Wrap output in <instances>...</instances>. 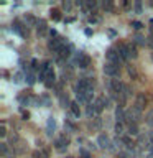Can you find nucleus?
I'll return each instance as SVG.
<instances>
[{"instance_id":"obj_28","label":"nucleus","mask_w":153,"mask_h":158,"mask_svg":"<svg viewBox=\"0 0 153 158\" xmlns=\"http://www.w3.org/2000/svg\"><path fill=\"white\" fill-rule=\"evenodd\" d=\"M86 114H87V117H92V118H96V117H97V112H96V109H94L92 104H89V106H87Z\"/></svg>"},{"instance_id":"obj_47","label":"nucleus","mask_w":153,"mask_h":158,"mask_svg":"<svg viewBox=\"0 0 153 158\" xmlns=\"http://www.w3.org/2000/svg\"><path fill=\"white\" fill-rule=\"evenodd\" d=\"M148 135H150V140H151V143H153V130H151L150 133H148Z\"/></svg>"},{"instance_id":"obj_26","label":"nucleus","mask_w":153,"mask_h":158,"mask_svg":"<svg viewBox=\"0 0 153 158\" xmlns=\"http://www.w3.org/2000/svg\"><path fill=\"white\" fill-rule=\"evenodd\" d=\"M145 123H147L148 127L153 128V109H150V110L147 112V115H145Z\"/></svg>"},{"instance_id":"obj_25","label":"nucleus","mask_w":153,"mask_h":158,"mask_svg":"<svg viewBox=\"0 0 153 158\" xmlns=\"http://www.w3.org/2000/svg\"><path fill=\"white\" fill-rule=\"evenodd\" d=\"M127 132H128V135H138V125L137 123H128Z\"/></svg>"},{"instance_id":"obj_30","label":"nucleus","mask_w":153,"mask_h":158,"mask_svg":"<svg viewBox=\"0 0 153 158\" xmlns=\"http://www.w3.org/2000/svg\"><path fill=\"white\" fill-rule=\"evenodd\" d=\"M102 7H104V10H105V12H112V10H114V3H112V0H105V2L102 3Z\"/></svg>"},{"instance_id":"obj_2","label":"nucleus","mask_w":153,"mask_h":158,"mask_svg":"<svg viewBox=\"0 0 153 158\" xmlns=\"http://www.w3.org/2000/svg\"><path fill=\"white\" fill-rule=\"evenodd\" d=\"M69 142H71L69 135H66V133H61V135H59L56 140H54V148H56V152L64 153V152H66V148L69 147Z\"/></svg>"},{"instance_id":"obj_34","label":"nucleus","mask_w":153,"mask_h":158,"mask_svg":"<svg viewBox=\"0 0 153 158\" xmlns=\"http://www.w3.org/2000/svg\"><path fill=\"white\" fill-rule=\"evenodd\" d=\"M13 31L15 33H18L20 36H25V33H23V30H22V27H20L18 23H13Z\"/></svg>"},{"instance_id":"obj_44","label":"nucleus","mask_w":153,"mask_h":158,"mask_svg":"<svg viewBox=\"0 0 153 158\" xmlns=\"http://www.w3.org/2000/svg\"><path fill=\"white\" fill-rule=\"evenodd\" d=\"M81 155H82V158H91V153H87L86 150H81Z\"/></svg>"},{"instance_id":"obj_7","label":"nucleus","mask_w":153,"mask_h":158,"mask_svg":"<svg viewBox=\"0 0 153 158\" xmlns=\"http://www.w3.org/2000/svg\"><path fill=\"white\" fill-rule=\"evenodd\" d=\"M92 92L94 91H76V102L79 104H92Z\"/></svg>"},{"instance_id":"obj_23","label":"nucleus","mask_w":153,"mask_h":158,"mask_svg":"<svg viewBox=\"0 0 153 158\" xmlns=\"http://www.w3.org/2000/svg\"><path fill=\"white\" fill-rule=\"evenodd\" d=\"M127 73H128V76H130L133 81H137V79L140 77V76H138V71H137L135 66H127Z\"/></svg>"},{"instance_id":"obj_12","label":"nucleus","mask_w":153,"mask_h":158,"mask_svg":"<svg viewBox=\"0 0 153 158\" xmlns=\"http://www.w3.org/2000/svg\"><path fill=\"white\" fill-rule=\"evenodd\" d=\"M12 150L17 153V155H23V153H27V150H28V143L23 142V140H20L17 145L12 147Z\"/></svg>"},{"instance_id":"obj_20","label":"nucleus","mask_w":153,"mask_h":158,"mask_svg":"<svg viewBox=\"0 0 153 158\" xmlns=\"http://www.w3.org/2000/svg\"><path fill=\"white\" fill-rule=\"evenodd\" d=\"M133 43H135V44H140V46H147V44H148V38L142 36V35H135Z\"/></svg>"},{"instance_id":"obj_14","label":"nucleus","mask_w":153,"mask_h":158,"mask_svg":"<svg viewBox=\"0 0 153 158\" xmlns=\"http://www.w3.org/2000/svg\"><path fill=\"white\" fill-rule=\"evenodd\" d=\"M54 81H56V74H54V71L51 69V71L48 73L46 79H44V86H46V87H51L53 84H54Z\"/></svg>"},{"instance_id":"obj_35","label":"nucleus","mask_w":153,"mask_h":158,"mask_svg":"<svg viewBox=\"0 0 153 158\" xmlns=\"http://www.w3.org/2000/svg\"><path fill=\"white\" fill-rule=\"evenodd\" d=\"M51 18H53V20H61V15H59V10H51Z\"/></svg>"},{"instance_id":"obj_43","label":"nucleus","mask_w":153,"mask_h":158,"mask_svg":"<svg viewBox=\"0 0 153 158\" xmlns=\"http://www.w3.org/2000/svg\"><path fill=\"white\" fill-rule=\"evenodd\" d=\"M63 8L64 10H69V8H71V2H63Z\"/></svg>"},{"instance_id":"obj_8","label":"nucleus","mask_w":153,"mask_h":158,"mask_svg":"<svg viewBox=\"0 0 153 158\" xmlns=\"http://www.w3.org/2000/svg\"><path fill=\"white\" fill-rule=\"evenodd\" d=\"M104 74L109 77H117L120 74V66H115L112 63H105L104 64Z\"/></svg>"},{"instance_id":"obj_41","label":"nucleus","mask_w":153,"mask_h":158,"mask_svg":"<svg viewBox=\"0 0 153 158\" xmlns=\"http://www.w3.org/2000/svg\"><path fill=\"white\" fill-rule=\"evenodd\" d=\"M147 46L153 51V38H151V36H148V44H147Z\"/></svg>"},{"instance_id":"obj_5","label":"nucleus","mask_w":153,"mask_h":158,"mask_svg":"<svg viewBox=\"0 0 153 158\" xmlns=\"http://www.w3.org/2000/svg\"><path fill=\"white\" fill-rule=\"evenodd\" d=\"M76 64L81 69H87L89 66H91V56L86 53H82V51H79L76 54Z\"/></svg>"},{"instance_id":"obj_36","label":"nucleus","mask_w":153,"mask_h":158,"mask_svg":"<svg viewBox=\"0 0 153 158\" xmlns=\"http://www.w3.org/2000/svg\"><path fill=\"white\" fill-rule=\"evenodd\" d=\"M84 5H86V7H87L89 10H92V8H96V7H97V2H94V0L91 2V0H89V2H86Z\"/></svg>"},{"instance_id":"obj_19","label":"nucleus","mask_w":153,"mask_h":158,"mask_svg":"<svg viewBox=\"0 0 153 158\" xmlns=\"http://www.w3.org/2000/svg\"><path fill=\"white\" fill-rule=\"evenodd\" d=\"M46 22H44V20H41L39 18L38 20V23H36V30H38V35H44L46 33Z\"/></svg>"},{"instance_id":"obj_46","label":"nucleus","mask_w":153,"mask_h":158,"mask_svg":"<svg viewBox=\"0 0 153 158\" xmlns=\"http://www.w3.org/2000/svg\"><path fill=\"white\" fill-rule=\"evenodd\" d=\"M150 35H151V38H153V22H151V27H150Z\"/></svg>"},{"instance_id":"obj_22","label":"nucleus","mask_w":153,"mask_h":158,"mask_svg":"<svg viewBox=\"0 0 153 158\" xmlns=\"http://www.w3.org/2000/svg\"><path fill=\"white\" fill-rule=\"evenodd\" d=\"M127 46H128V53H130V58H132V59H135V58H138V51H137V44H135V43H128Z\"/></svg>"},{"instance_id":"obj_4","label":"nucleus","mask_w":153,"mask_h":158,"mask_svg":"<svg viewBox=\"0 0 153 158\" xmlns=\"http://www.w3.org/2000/svg\"><path fill=\"white\" fill-rule=\"evenodd\" d=\"M109 102H110V99L105 97V96H101V97H96V99H94L92 106H94V109H96L97 115H99V114H101L105 107H109Z\"/></svg>"},{"instance_id":"obj_9","label":"nucleus","mask_w":153,"mask_h":158,"mask_svg":"<svg viewBox=\"0 0 153 158\" xmlns=\"http://www.w3.org/2000/svg\"><path fill=\"white\" fill-rule=\"evenodd\" d=\"M63 46H64V38H61V36H54L48 41V48L53 49L54 53H58Z\"/></svg>"},{"instance_id":"obj_48","label":"nucleus","mask_w":153,"mask_h":158,"mask_svg":"<svg viewBox=\"0 0 153 158\" xmlns=\"http://www.w3.org/2000/svg\"><path fill=\"white\" fill-rule=\"evenodd\" d=\"M66 158H74V156H66Z\"/></svg>"},{"instance_id":"obj_29","label":"nucleus","mask_w":153,"mask_h":158,"mask_svg":"<svg viewBox=\"0 0 153 158\" xmlns=\"http://www.w3.org/2000/svg\"><path fill=\"white\" fill-rule=\"evenodd\" d=\"M120 140H122V143H125V145H127V147H130V148H133V145H135V143H133V140H132V138L128 137V135H123Z\"/></svg>"},{"instance_id":"obj_15","label":"nucleus","mask_w":153,"mask_h":158,"mask_svg":"<svg viewBox=\"0 0 153 158\" xmlns=\"http://www.w3.org/2000/svg\"><path fill=\"white\" fill-rule=\"evenodd\" d=\"M135 106L137 107H140V109H143L147 106V97H145V94H137V101H135Z\"/></svg>"},{"instance_id":"obj_18","label":"nucleus","mask_w":153,"mask_h":158,"mask_svg":"<svg viewBox=\"0 0 153 158\" xmlns=\"http://www.w3.org/2000/svg\"><path fill=\"white\" fill-rule=\"evenodd\" d=\"M114 132H115V135L117 137H123V133H125V125H123V123H115V127H114Z\"/></svg>"},{"instance_id":"obj_38","label":"nucleus","mask_w":153,"mask_h":158,"mask_svg":"<svg viewBox=\"0 0 153 158\" xmlns=\"http://www.w3.org/2000/svg\"><path fill=\"white\" fill-rule=\"evenodd\" d=\"M132 28H135V30H142L143 28V25L140 22H132Z\"/></svg>"},{"instance_id":"obj_31","label":"nucleus","mask_w":153,"mask_h":158,"mask_svg":"<svg viewBox=\"0 0 153 158\" xmlns=\"http://www.w3.org/2000/svg\"><path fill=\"white\" fill-rule=\"evenodd\" d=\"M59 102L63 104V107H68V109H69V107H71V102H72V101H69V99L64 97V96H59Z\"/></svg>"},{"instance_id":"obj_42","label":"nucleus","mask_w":153,"mask_h":158,"mask_svg":"<svg viewBox=\"0 0 153 158\" xmlns=\"http://www.w3.org/2000/svg\"><path fill=\"white\" fill-rule=\"evenodd\" d=\"M33 158H43V156H41V150L33 152Z\"/></svg>"},{"instance_id":"obj_40","label":"nucleus","mask_w":153,"mask_h":158,"mask_svg":"<svg viewBox=\"0 0 153 158\" xmlns=\"http://www.w3.org/2000/svg\"><path fill=\"white\" fill-rule=\"evenodd\" d=\"M27 81H28V84H33V82H35V79H33V74H31V73H28V74H27Z\"/></svg>"},{"instance_id":"obj_6","label":"nucleus","mask_w":153,"mask_h":158,"mask_svg":"<svg viewBox=\"0 0 153 158\" xmlns=\"http://www.w3.org/2000/svg\"><path fill=\"white\" fill-rule=\"evenodd\" d=\"M76 91H94V81L89 77H81L76 84Z\"/></svg>"},{"instance_id":"obj_49","label":"nucleus","mask_w":153,"mask_h":158,"mask_svg":"<svg viewBox=\"0 0 153 158\" xmlns=\"http://www.w3.org/2000/svg\"><path fill=\"white\" fill-rule=\"evenodd\" d=\"M151 59H153V54H151Z\"/></svg>"},{"instance_id":"obj_37","label":"nucleus","mask_w":153,"mask_h":158,"mask_svg":"<svg viewBox=\"0 0 153 158\" xmlns=\"http://www.w3.org/2000/svg\"><path fill=\"white\" fill-rule=\"evenodd\" d=\"M39 150H41V156H43V158H48V156H49V150H48V148L43 147V148H39Z\"/></svg>"},{"instance_id":"obj_39","label":"nucleus","mask_w":153,"mask_h":158,"mask_svg":"<svg viewBox=\"0 0 153 158\" xmlns=\"http://www.w3.org/2000/svg\"><path fill=\"white\" fill-rule=\"evenodd\" d=\"M135 12L142 13V2H135Z\"/></svg>"},{"instance_id":"obj_21","label":"nucleus","mask_w":153,"mask_h":158,"mask_svg":"<svg viewBox=\"0 0 153 158\" xmlns=\"http://www.w3.org/2000/svg\"><path fill=\"white\" fill-rule=\"evenodd\" d=\"M102 125V120H101V117H96V118H92L91 122H89V127L92 128V130H99Z\"/></svg>"},{"instance_id":"obj_17","label":"nucleus","mask_w":153,"mask_h":158,"mask_svg":"<svg viewBox=\"0 0 153 158\" xmlns=\"http://www.w3.org/2000/svg\"><path fill=\"white\" fill-rule=\"evenodd\" d=\"M59 58H68L69 54H71V46H69V44H64V46L59 49V51L56 53Z\"/></svg>"},{"instance_id":"obj_11","label":"nucleus","mask_w":153,"mask_h":158,"mask_svg":"<svg viewBox=\"0 0 153 158\" xmlns=\"http://www.w3.org/2000/svg\"><path fill=\"white\" fill-rule=\"evenodd\" d=\"M117 51H118V54H120V58L123 59V61H127V59H130V53H128V46L125 43H118L117 44Z\"/></svg>"},{"instance_id":"obj_16","label":"nucleus","mask_w":153,"mask_h":158,"mask_svg":"<svg viewBox=\"0 0 153 158\" xmlns=\"http://www.w3.org/2000/svg\"><path fill=\"white\" fill-rule=\"evenodd\" d=\"M69 110H71V114H72L74 117H77V118H79V115H81V109H79V102L72 101V102H71V107H69Z\"/></svg>"},{"instance_id":"obj_13","label":"nucleus","mask_w":153,"mask_h":158,"mask_svg":"<svg viewBox=\"0 0 153 158\" xmlns=\"http://www.w3.org/2000/svg\"><path fill=\"white\" fill-rule=\"evenodd\" d=\"M125 115H127V110H123V107H118L115 109V120L118 123H123L125 122Z\"/></svg>"},{"instance_id":"obj_24","label":"nucleus","mask_w":153,"mask_h":158,"mask_svg":"<svg viewBox=\"0 0 153 158\" xmlns=\"http://www.w3.org/2000/svg\"><path fill=\"white\" fill-rule=\"evenodd\" d=\"M122 97H125V99H128L130 96H133V91H132V87L128 86V84H123V89H122V94H120Z\"/></svg>"},{"instance_id":"obj_32","label":"nucleus","mask_w":153,"mask_h":158,"mask_svg":"<svg viewBox=\"0 0 153 158\" xmlns=\"http://www.w3.org/2000/svg\"><path fill=\"white\" fill-rule=\"evenodd\" d=\"M0 152H2L3 156H8V143H5V142L0 143Z\"/></svg>"},{"instance_id":"obj_3","label":"nucleus","mask_w":153,"mask_h":158,"mask_svg":"<svg viewBox=\"0 0 153 158\" xmlns=\"http://www.w3.org/2000/svg\"><path fill=\"white\" fill-rule=\"evenodd\" d=\"M105 59H107V63H112L115 66H122V63H123V59L120 58L117 48H109L105 51Z\"/></svg>"},{"instance_id":"obj_1","label":"nucleus","mask_w":153,"mask_h":158,"mask_svg":"<svg viewBox=\"0 0 153 158\" xmlns=\"http://www.w3.org/2000/svg\"><path fill=\"white\" fill-rule=\"evenodd\" d=\"M140 118H142V109L137 107L135 104H133V106L127 110L125 122H128V123H138V122H140Z\"/></svg>"},{"instance_id":"obj_27","label":"nucleus","mask_w":153,"mask_h":158,"mask_svg":"<svg viewBox=\"0 0 153 158\" xmlns=\"http://www.w3.org/2000/svg\"><path fill=\"white\" fill-rule=\"evenodd\" d=\"M54 127H56V122H54L53 117L48 118V123H46V130H48V135H51V130H54Z\"/></svg>"},{"instance_id":"obj_45","label":"nucleus","mask_w":153,"mask_h":158,"mask_svg":"<svg viewBox=\"0 0 153 158\" xmlns=\"http://www.w3.org/2000/svg\"><path fill=\"white\" fill-rule=\"evenodd\" d=\"M118 158H128V153H125V152H120V153H118Z\"/></svg>"},{"instance_id":"obj_10","label":"nucleus","mask_w":153,"mask_h":158,"mask_svg":"<svg viewBox=\"0 0 153 158\" xmlns=\"http://www.w3.org/2000/svg\"><path fill=\"white\" fill-rule=\"evenodd\" d=\"M97 145H99V148H104V150H110V138H109V135L107 133H101V135L97 137Z\"/></svg>"},{"instance_id":"obj_33","label":"nucleus","mask_w":153,"mask_h":158,"mask_svg":"<svg viewBox=\"0 0 153 158\" xmlns=\"http://www.w3.org/2000/svg\"><path fill=\"white\" fill-rule=\"evenodd\" d=\"M0 137L2 138L7 137V123H5V120H2V125H0Z\"/></svg>"}]
</instances>
